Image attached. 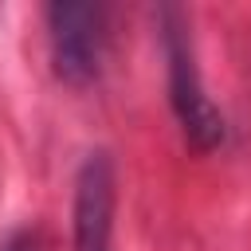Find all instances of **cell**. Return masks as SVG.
<instances>
[{
	"mask_svg": "<svg viewBox=\"0 0 251 251\" xmlns=\"http://www.w3.org/2000/svg\"><path fill=\"white\" fill-rule=\"evenodd\" d=\"M161 43H165V63H169V102L184 137L196 149H216L224 141V114L200 82L188 16L180 8H161Z\"/></svg>",
	"mask_w": 251,
	"mask_h": 251,
	"instance_id": "1",
	"label": "cell"
},
{
	"mask_svg": "<svg viewBox=\"0 0 251 251\" xmlns=\"http://www.w3.org/2000/svg\"><path fill=\"white\" fill-rule=\"evenodd\" d=\"M51 63L55 75L71 86H86L102 71L106 55V8L82 0H59L47 8Z\"/></svg>",
	"mask_w": 251,
	"mask_h": 251,
	"instance_id": "2",
	"label": "cell"
},
{
	"mask_svg": "<svg viewBox=\"0 0 251 251\" xmlns=\"http://www.w3.org/2000/svg\"><path fill=\"white\" fill-rule=\"evenodd\" d=\"M114 208H118V176L106 149L86 153L75 176V251H114Z\"/></svg>",
	"mask_w": 251,
	"mask_h": 251,
	"instance_id": "3",
	"label": "cell"
},
{
	"mask_svg": "<svg viewBox=\"0 0 251 251\" xmlns=\"http://www.w3.org/2000/svg\"><path fill=\"white\" fill-rule=\"evenodd\" d=\"M4 251H31V235H12L4 243Z\"/></svg>",
	"mask_w": 251,
	"mask_h": 251,
	"instance_id": "4",
	"label": "cell"
}]
</instances>
